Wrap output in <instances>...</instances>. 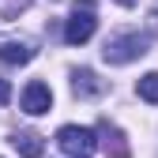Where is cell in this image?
<instances>
[{
	"label": "cell",
	"instance_id": "1",
	"mask_svg": "<svg viewBox=\"0 0 158 158\" xmlns=\"http://www.w3.org/2000/svg\"><path fill=\"white\" fill-rule=\"evenodd\" d=\"M147 45H151V38H147V34L128 30V34L109 38L106 49H102V56H106V64H132V60H139V56L147 53Z\"/></svg>",
	"mask_w": 158,
	"mask_h": 158
},
{
	"label": "cell",
	"instance_id": "2",
	"mask_svg": "<svg viewBox=\"0 0 158 158\" xmlns=\"http://www.w3.org/2000/svg\"><path fill=\"white\" fill-rule=\"evenodd\" d=\"M56 143L68 158H90L98 151V132L94 128H83V124H64L56 132Z\"/></svg>",
	"mask_w": 158,
	"mask_h": 158
},
{
	"label": "cell",
	"instance_id": "3",
	"mask_svg": "<svg viewBox=\"0 0 158 158\" xmlns=\"http://www.w3.org/2000/svg\"><path fill=\"white\" fill-rule=\"evenodd\" d=\"M94 30H98L94 4H90V0H79L75 11H72V19L64 23V42H68V45H83V42L94 38Z\"/></svg>",
	"mask_w": 158,
	"mask_h": 158
},
{
	"label": "cell",
	"instance_id": "4",
	"mask_svg": "<svg viewBox=\"0 0 158 158\" xmlns=\"http://www.w3.org/2000/svg\"><path fill=\"white\" fill-rule=\"evenodd\" d=\"M23 113H30V117H42V113H49V106H53V90L42 83V79H30V83L23 87Z\"/></svg>",
	"mask_w": 158,
	"mask_h": 158
},
{
	"label": "cell",
	"instance_id": "5",
	"mask_svg": "<svg viewBox=\"0 0 158 158\" xmlns=\"http://www.w3.org/2000/svg\"><path fill=\"white\" fill-rule=\"evenodd\" d=\"M98 135H102V147H106L109 158H128V154H132V147L124 143V132L117 128V124L102 121V124H98Z\"/></svg>",
	"mask_w": 158,
	"mask_h": 158
},
{
	"label": "cell",
	"instance_id": "6",
	"mask_svg": "<svg viewBox=\"0 0 158 158\" xmlns=\"http://www.w3.org/2000/svg\"><path fill=\"white\" fill-rule=\"evenodd\" d=\"M0 60L4 64H30L34 60V45L23 38H4L0 42Z\"/></svg>",
	"mask_w": 158,
	"mask_h": 158
},
{
	"label": "cell",
	"instance_id": "7",
	"mask_svg": "<svg viewBox=\"0 0 158 158\" xmlns=\"http://www.w3.org/2000/svg\"><path fill=\"white\" fill-rule=\"evenodd\" d=\"M72 90H75L79 98H98V94L106 90V83H102L90 68H79V72L72 75Z\"/></svg>",
	"mask_w": 158,
	"mask_h": 158
},
{
	"label": "cell",
	"instance_id": "8",
	"mask_svg": "<svg viewBox=\"0 0 158 158\" xmlns=\"http://www.w3.org/2000/svg\"><path fill=\"white\" fill-rule=\"evenodd\" d=\"M11 147L23 154V158H42L45 139H42L38 132H11Z\"/></svg>",
	"mask_w": 158,
	"mask_h": 158
},
{
	"label": "cell",
	"instance_id": "9",
	"mask_svg": "<svg viewBox=\"0 0 158 158\" xmlns=\"http://www.w3.org/2000/svg\"><path fill=\"white\" fill-rule=\"evenodd\" d=\"M135 90H139V98H143V102L158 106V72H147L139 83H135Z\"/></svg>",
	"mask_w": 158,
	"mask_h": 158
},
{
	"label": "cell",
	"instance_id": "10",
	"mask_svg": "<svg viewBox=\"0 0 158 158\" xmlns=\"http://www.w3.org/2000/svg\"><path fill=\"white\" fill-rule=\"evenodd\" d=\"M8 98H11V83L0 79V106H8Z\"/></svg>",
	"mask_w": 158,
	"mask_h": 158
},
{
	"label": "cell",
	"instance_id": "11",
	"mask_svg": "<svg viewBox=\"0 0 158 158\" xmlns=\"http://www.w3.org/2000/svg\"><path fill=\"white\" fill-rule=\"evenodd\" d=\"M121 4H135V0H121Z\"/></svg>",
	"mask_w": 158,
	"mask_h": 158
}]
</instances>
